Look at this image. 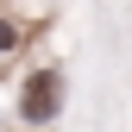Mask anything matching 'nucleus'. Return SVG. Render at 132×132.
<instances>
[{
  "instance_id": "f257e3e1",
  "label": "nucleus",
  "mask_w": 132,
  "mask_h": 132,
  "mask_svg": "<svg viewBox=\"0 0 132 132\" xmlns=\"http://www.w3.org/2000/svg\"><path fill=\"white\" fill-rule=\"evenodd\" d=\"M19 113H25V126H51L57 113H63V76H57V69H38V76H25Z\"/></svg>"
},
{
  "instance_id": "f03ea898",
  "label": "nucleus",
  "mask_w": 132,
  "mask_h": 132,
  "mask_svg": "<svg viewBox=\"0 0 132 132\" xmlns=\"http://www.w3.org/2000/svg\"><path fill=\"white\" fill-rule=\"evenodd\" d=\"M13 44H19V31H13V19H0V57H6Z\"/></svg>"
}]
</instances>
